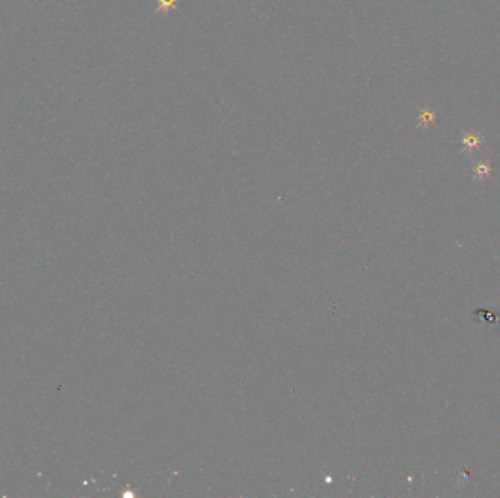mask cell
Here are the masks:
<instances>
[{"label": "cell", "instance_id": "1", "mask_svg": "<svg viewBox=\"0 0 500 498\" xmlns=\"http://www.w3.org/2000/svg\"><path fill=\"white\" fill-rule=\"evenodd\" d=\"M480 144H481L480 137H478V136H475V134H467V136L462 139L464 151H465V149H474V148L480 146Z\"/></svg>", "mask_w": 500, "mask_h": 498}, {"label": "cell", "instance_id": "2", "mask_svg": "<svg viewBox=\"0 0 500 498\" xmlns=\"http://www.w3.org/2000/svg\"><path fill=\"white\" fill-rule=\"evenodd\" d=\"M433 122H434V114L430 113V111H427V113H424L421 115V125H430Z\"/></svg>", "mask_w": 500, "mask_h": 498}, {"label": "cell", "instance_id": "3", "mask_svg": "<svg viewBox=\"0 0 500 498\" xmlns=\"http://www.w3.org/2000/svg\"><path fill=\"white\" fill-rule=\"evenodd\" d=\"M475 171H477V174H478V175H486V174L489 173L490 170H489V167H487L486 164H478V165H477V168H475Z\"/></svg>", "mask_w": 500, "mask_h": 498}]
</instances>
